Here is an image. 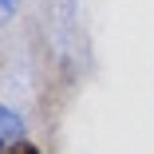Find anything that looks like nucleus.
Listing matches in <instances>:
<instances>
[{
  "label": "nucleus",
  "instance_id": "2",
  "mask_svg": "<svg viewBox=\"0 0 154 154\" xmlns=\"http://www.w3.org/2000/svg\"><path fill=\"white\" fill-rule=\"evenodd\" d=\"M4 154H40V146H36V142H28V138H20V142H12Z\"/></svg>",
  "mask_w": 154,
  "mask_h": 154
},
{
  "label": "nucleus",
  "instance_id": "1",
  "mask_svg": "<svg viewBox=\"0 0 154 154\" xmlns=\"http://www.w3.org/2000/svg\"><path fill=\"white\" fill-rule=\"evenodd\" d=\"M20 138H24V119H20L12 107L0 103V150H8V146L20 142Z\"/></svg>",
  "mask_w": 154,
  "mask_h": 154
},
{
  "label": "nucleus",
  "instance_id": "4",
  "mask_svg": "<svg viewBox=\"0 0 154 154\" xmlns=\"http://www.w3.org/2000/svg\"><path fill=\"white\" fill-rule=\"evenodd\" d=\"M0 154H4V150H0Z\"/></svg>",
  "mask_w": 154,
  "mask_h": 154
},
{
  "label": "nucleus",
  "instance_id": "3",
  "mask_svg": "<svg viewBox=\"0 0 154 154\" xmlns=\"http://www.w3.org/2000/svg\"><path fill=\"white\" fill-rule=\"evenodd\" d=\"M16 4H20V0H0V20H8L16 12Z\"/></svg>",
  "mask_w": 154,
  "mask_h": 154
}]
</instances>
